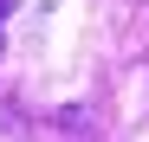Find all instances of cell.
<instances>
[{
    "instance_id": "obj_1",
    "label": "cell",
    "mask_w": 149,
    "mask_h": 142,
    "mask_svg": "<svg viewBox=\"0 0 149 142\" xmlns=\"http://www.w3.org/2000/svg\"><path fill=\"white\" fill-rule=\"evenodd\" d=\"M7 13H13V0H0V26H7Z\"/></svg>"
}]
</instances>
